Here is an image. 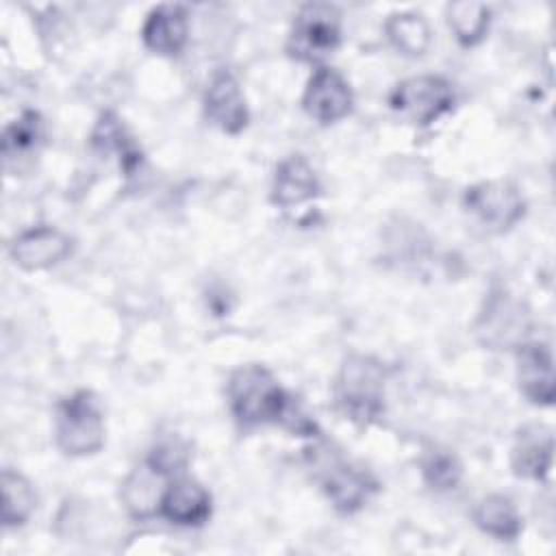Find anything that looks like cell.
I'll return each instance as SVG.
<instances>
[{
	"label": "cell",
	"mask_w": 556,
	"mask_h": 556,
	"mask_svg": "<svg viewBox=\"0 0 556 556\" xmlns=\"http://www.w3.org/2000/svg\"><path fill=\"white\" fill-rule=\"evenodd\" d=\"M226 397L232 417L245 426H282L300 437H317V424L302 410L291 393L261 363H245L230 371Z\"/></svg>",
	"instance_id": "cell-1"
},
{
	"label": "cell",
	"mask_w": 556,
	"mask_h": 556,
	"mask_svg": "<svg viewBox=\"0 0 556 556\" xmlns=\"http://www.w3.org/2000/svg\"><path fill=\"white\" fill-rule=\"evenodd\" d=\"M389 369L371 354H348L332 380L337 413L356 428H369L384 415V384Z\"/></svg>",
	"instance_id": "cell-2"
},
{
	"label": "cell",
	"mask_w": 556,
	"mask_h": 556,
	"mask_svg": "<svg viewBox=\"0 0 556 556\" xmlns=\"http://www.w3.org/2000/svg\"><path fill=\"white\" fill-rule=\"evenodd\" d=\"M308 458L319 489L324 491L332 508L341 515H352L361 510L380 489L378 480L367 469L345 460L330 445L308 450Z\"/></svg>",
	"instance_id": "cell-3"
},
{
	"label": "cell",
	"mask_w": 556,
	"mask_h": 556,
	"mask_svg": "<svg viewBox=\"0 0 556 556\" xmlns=\"http://www.w3.org/2000/svg\"><path fill=\"white\" fill-rule=\"evenodd\" d=\"M106 426L100 400L89 389H78L56 404L54 443L65 456H91L102 450Z\"/></svg>",
	"instance_id": "cell-4"
},
{
	"label": "cell",
	"mask_w": 556,
	"mask_h": 556,
	"mask_svg": "<svg viewBox=\"0 0 556 556\" xmlns=\"http://www.w3.org/2000/svg\"><path fill=\"white\" fill-rule=\"evenodd\" d=\"M341 46V11L330 2L302 4L293 17L287 54L293 61L324 65V61Z\"/></svg>",
	"instance_id": "cell-5"
},
{
	"label": "cell",
	"mask_w": 556,
	"mask_h": 556,
	"mask_svg": "<svg viewBox=\"0 0 556 556\" xmlns=\"http://www.w3.org/2000/svg\"><path fill=\"white\" fill-rule=\"evenodd\" d=\"M454 85L439 74H417L400 80L389 93L391 111L413 126H430L454 109Z\"/></svg>",
	"instance_id": "cell-6"
},
{
	"label": "cell",
	"mask_w": 556,
	"mask_h": 556,
	"mask_svg": "<svg viewBox=\"0 0 556 556\" xmlns=\"http://www.w3.org/2000/svg\"><path fill=\"white\" fill-rule=\"evenodd\" d=\"M473 332L491 350L517 348L530 332V308L504 285H493L484 295Z\"/></svg>",
	"instance_id": "cell-7"
},
{
	"label": "cell",
	"mask_w": 556,
	"mask_h": 556,
	"mask_svg": "<svg viewBox=\"0 0 556 556\" xmlns=\"http://www.w3.org/2000/svg\"><path fill=\"white\" fill-rule=\"evenodd\" d=\"M463 208L489 232H506L523 219L526 198L513 180H482L463 191Z\"/></svg>",
	"instance_id": "cell-8"
},
{
	"label": "cell",
	"mask_w": 556,
	"mask_h": 556,
	"mask_svg": "<svg viewBox=\"0 0 556 556\" xmlns=\"http://www.w3.org/2000/svg\"><path fill=\"white\" fill-rule=\"evenodd\" d=\"M302 109L317 124H337L354 109L352 87L339 70L317 65L304 85Z\"/></svg>",
	"instance_id": "cell-9"
},
{
	"label": "cell",
	"mask_w": 556,
	"mask_h": 556,
	"mask_svg": "<svg viewBox=\"0 0 556 556\" xmlns=\"http://www.w3.org/2000/svg\"><path fill=\"white\" fill-rule=\"evenodd\" d=\"M204 117L226 135H239L250 122L248 100L232 72L217 70L202 96Z\"/></svg>",
	"instance_id": "cell-10"
},
{
	"label": "cell",
	"mask_w": 556,
	"mask_h": 556,
	"mask_svg": "<svg viewBox=\"0 0 556 556\" xmlns=\"http://www.w3.org/2000/svg\"><path fill=\"white\" fill-rule=\"evenodd\" d=\"M74 239L56 226H33L9 243L11 261L24 271H41L72 254Z\"/></svg>",
	"instance_id": "cell-11"
},
{
	"label": "cell",
	"mask_w": 556,
	"mask_h": 556,
	"mask_svg": "<svg viewBox=\"0 0 556 556\" xmlns=\"http://www.w3.org/2000/svg\"><path fill=\"white\" fill-rule=\"evenodd\" d=\"M515 376L521 395L534 406H552L556 384L549 345L541 341H523L515 348Z\"/></svg>",
	"instance_id": "cell-12"
},
{
	"label": "cell",
	"mask_w": 556,
	"mask_h": 556,
	"mask_svg": "<svg viewBox=\"0 0 556 556\" xmlns=\"http://www.w3.org/2000/svg\"><path fill=\"white\" fill-rule=\"evenodd\" d=\"M213 497L204 484L180 473L169 480L159 504V517L180 528H200L211 519Z\"/></svg>",
	"instance_id": "cell-13"
},
{
	"label": "cell",
	"mask_w": 556,
	"mask_h": 556,
	"mask_svg": "<svg viewBox=\"0 0 556 556\" xmlns=\"http://www.w3.org/2000/svg\"><path fill=\"white\" fill-rule=\"evenodd\" d=\"M554 434L545 424H526L510 447V469L517 478L543 482L552 471Z\"/></svg>",
	"instance_id": "cell-14"
},
{
	"label": "cell",
	"mask_w": 556,
	"mask_h": 556,
	"mask_svg": "<svg viewBox=\"0 0 556 556\" xmlns=\"http://www.w3.org/2000/svg\"><path fill=\"white\" fill-rule=\"evenodd\" d=\"M319 193H321V182L304 154H289L276 165L271 189H269V202L274 206H280V208L300 206L304 202L319 198Z\"/></svg>",
	"instance_id": "cell-15"
},
{
	"label": "cell",
	"mask_w": 556,
	"mask_h": 556,
	"mask_svg": "<svg viewBox=\"0 0 556 556\" xmlns=\"http://www.w3.org/2000/svg\"><path fill=\"white\" fill-rule=\"evenodd\" d=\"M189 39V13L182 4L154 7L141 26L143 46L159 56H178Z\"/></svg>",
	"instance_id": "cell-16"
},
{
	"label": "cell",
	"mask_w": 556,
	"mask_h": 556,
	"mask_svg": "<svg viewBox=\"0 0 556 556\" xmlns=\"http://www.w3.org/2000/svg\"><path fill=\"white\" fill-rule=\"evenodd\" d=\"M169 480V473H165L150 460H143L122 482V502L126 506V513L139 521L156 517L163 491Z\"/></svg>",
	"instance_id": "cell-17"
},
{
	"label": "cell",
	"mask_w": 556,
	"mask_h": 556,
	"mask_svg": "<svg viewBox=\"0 0 556 556\" xmlns=\"http://www.w3.org/2000/svg\"><path fill=\"white\" fill-rule=\"evenodd\" d=\"M476 528L497 541H515L523 530V517L515 502L502 493L480 497L471 510Z\"/></svg>",
	"instance_id": "cell-18"
},
{
	"label": "cell",
	"mask_w": 556,
	"mask_h": 556,
	"mask_svg": "<svg viewBox=\"0 0 556 556\" xmlns=\"http://www.w3.org/2000/svg\"><path fill=\"white\" fill-rule=\"evenodd\" d=\"M0 491H2V523L4 528H20L24 526L37 508V493L33 482L11 469L4 467L0 476Z\"/></svg>",
	"instance_id": "cell-19"
},
{
	"label": "cell",
	"mask_w": 556,
	"mask_h": 556,
	"mask_svg": "<svg viewBox=\"0 0 556 556\" xmlns=\"http://www.w3.org/2000/svg\"><path fill=\"white\" fill-rule=\"evenodd\" d=\"M384 33L400 54L413 59L421 56L432 41V33L426 17L415 11L391 13L384 22Z\"/></svg>",
	"instance_id": "cell-20"
},
{
	"label": "cell",
	"mask_w": 556,
	"mask_h": 556,
	"mask_svg": "<svg viewBox=\"0 0 556 556\" xmlns=\"http://www.w3.org/2000/svg\"><path fill=\"white\" fill-rule=\"evenodd\" d=\"M91 146L104 154H119V165L126 174H132V169L141 163L139 148L135 146L132 137L126 132L122 119L113 111H104L96 122V128L91 132Z\"/></svg>",
	"instance_id": "cell-21"
},
{
	"label": "cell",
	"mask_w": 556,
	"mask_h": 556,
	"mask_svg": "<svg viewBox=\"0 0 556 556\" xmlns=\"http://www.w3.org/2000/svg\"><path fill=\"white\" fill-rule=\"evenodd\" d=\"M445 22L463 48L478 46L491 26V9L482 2H450L445 7Z\"/></svg>",
	"instance_id": "cell-22"
},
{
	"label": "cell",
	"mask_w": 556,
	"mask_h": 556,
	"mask_svg": "<svg viewBox=\"0 0 556 556\" xmlns=\"http://www.w3.org/2000/svg\"><path fill=\"white\" fill-rule=\"evenodd\" d=\"M424 482L434 491H452L463 480V463L447 447H430L419 458Z\"/></svg>",
	"instance_id": "cell-23"
},
{
	"label": "cell",
	"mask_w": 556,
	"mask_h": 556,
	"mask_svg": "<svg viewBox=\"0 0 556 556\" xmlns=\"http://www.w3.org/2000/svg\"><path fill=\"white\" fill-rule=\"evenodd\" d=\"M43 139V119L37 111H24L17 119H13L2 135V154L4 159L26 156Z\"/></svg>",
	"instance_id": "cell-24"
}]
</instances>
